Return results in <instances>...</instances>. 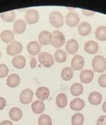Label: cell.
<instances>
[{
    "mask_svg": "<svg viewBox=\"0 0 106 125\" xmlns=\"http://www.w3.org/2000/svg\"><path fill=\"white\" fill-rule=\"evenodd\" d=\"M93 71L98 73H103L106 70V59L101 55L95 56L92 61Z\"/></svg>",
    "mask_w": 106,
    "mask_h": 125,
    "instance_id": "obj_1",
    "label": "cell"
},
{
    "mask_svg": "<svg viewBox=\"0 0 106 125\" xmlns=\"http://www.w3.org/2000/svg\"><path fill=\"white\" fill-rule=\"evenodd\" d=\"M49 21L54 27L59 28L64 24V17L59 11H54L49 16Z\"/></svg>",
    "mask_w": 106,
    "mask_h": 125,
    "instance_id": "obj_2",
    "label": "cell"
},
{
    "mask_svg": "<svg viewBox=\"0 0 106 125\" xmlns=\"http://www.w3.org/2000/svg\"><path fill=\"white\" fill-rule=\"evenodd\" d=\"M38 61L44 67L49 68L54 65L55 59L53 58V56L48 52H42L38 55Z\"/></svg>",
    "mask_w": 106,
    "mask_h": 125,
    "instance_id": "obj_3",
    "label": "cell"
},
{
    "mask_svg": "<svg viewBox=\"0 0 106 125\" xmlns=\"http://www.w3.org/2000/svg\"><path fill=\"white\" fill-rule=\"evenodd\" d=\"M52 34V41L51 45L55 48H60L65 43V36L62 32L59 30H55Z\"/></svg>",
    "mask_w": 106,
    "mask_h": 125,
    "instance_id": "obj_4",
    "label": "cell"
},
{
    "mask_svg": "<svg viewBox=\"0 0 106 125\" xmlns=\"http://www.w3.org/2000/svg\"><path fill=\"white\" fill-rule=\"evenodd\" d=\"M23 50V45L18 41H13L7 46L6 52L7 54L10 56H15L19 54Z\"/></svg>",
    "mask_w": 106,
    "mask_h": 125,
    "instance_id": "obj_5",
    "label": "cell"
},
{
    "mask_svg": "<svg viewBox=\"0 0 106 125\" xmlns=\"http://www.w3.org/2000/svg\"><path fill=\"white\" fill-rule=\"evenodd\" d=\"M65 22L70 27H75L80 22V17L75 11H71L66 16Z\"/></svg>",
    "mask_w": 106,
    "mask_h": 125,
    "instance_id": "obj_6",
    "label": "cell"
},
{
    "mask_svg": "<svg viewBox=\"0 0 106 125\" xmlns=\"http://www.w3.org/2000/svg\"><path fill=\"white\" fill-rule=\"evenodd\" d=\"M85 65V60L81 55L75 54L71 61V67L73 70L80 71L83 68Z\"/></svg>",
    "mask_w": 106,
    "mask_h": 125,
    "instance_id": "obj_7",
    "label": "cell"
},
{
    "mask_svg": "<svg viewBox=\"0 0 106 125\" xmlns=\"http://www.w3.org/2000/svg\"><path fill=\"white\" fill-rule=\"evenodd\" d=\"M52 41V34L48 31L46 30L42 31L38 36V41L40 44L43 46L51 44Z\"/></svg>",
    "mask_w": 106,
    "mask_h": 125,
    "instance_id": "obj_8",
    "label": "cell"
},
{
    "mask_svg": "<svg viewBox=\"0 0 106 125\" xmlns=\"http://www.w3.org/2000/svg\"><path fill=\"white\" fill-rule=\"evenodd\" d=\"M40 15L38 11L34 9L28 10L26 13V22L30 24H34L38 22Z\"/></svg>",
    "mask_w": 106,
    "mask_h": 125,
    "instance_id": "obj_9",
    "label": "cell"
},
{
    "mask_svg": "<svg viewBox=\"0 0 106 125\" xmlns=\"http://www.w3.org/2000/svg\"><path fill=\"white\" fill-rule=\"evenodd\" d=\"M34 93L30 89H26L23 90L19 96V100L23 104H28L30 103L33 99Z\"/></svg>",
    "mask_w": 106,
    "mask_h": 125,
    "instance_id": "obj_10",
    "label": "cell"
},
{
    "mask_svg": "<svg viewBox=\"0 0 106 125\" xmlns=\"http://www.w3.org/2000/svg\"><path fill=\"white\" fill-rule=\"evenodd\" d=\"M79 42L75 39L68 40L66 43V50L68 53L71 54H76L79 50Z\"/></svg>",
    "mask_w": 106,
    "mask_h": 125,
    "instance_id": "obj_11",
    "label": "cell"
},
{
    "mask_svg": "<svg viewBox=\"0 0 106 125\" xmlns=\"http://www.w3.org/2000/svg\"><path fill=\"white\" fill-rule=\"evenodd\" d=\"M84 50L87 53L91 54H96L99 50V45L95 41H89L85 42L84 46Z\"/></svg>",
    "mask_w": 106,
    "mask_h": 125,
    "instance_id": "obj_12",
    "label": "cell"
},
{
    "mask_svg": "<svg viewBox=\"0 0 106 125\" xmlns=\"http://www.w3.org/2000/svg\"><path fill=\"white\" fill-rule=\"evenodd\" d=\"M94 73L91 70L89 69H86L81 71L80 73V80L83 83H89L93 79Z\"/></svg>",
    "mask_w": 106,
    "mask_h": 125,
    "instance_id": "obj_13",
    "label": "cell"
},
{
    "mask_svg": "<svg viewBox=\"0 0 106 125\" xmlns=\"http://www.w3.org/2000/svg\"><path fill=\"white\" fill-rule=\"evenodd\" d=\"M41 46L40 44L36 41H32L28 43L27 46V51L28 53L31 55L35 56L40 53Z\"/></svg>",
    "mask_w": 106,
    "mask_h": 125,
    "instance_id": "obj_14",
    "label": "cell"
},
{
    "mask_svg": "<svg viewBox=\"0 0 106 125\" xmlns=\"http://www.w3.org/2000/svg\"><path fill=\"white\" fill-rule=\"evenodd\" d=\"M13 29L14 32L18 34H21L24 32L26 29V23L23 20H17L16 22H14Z\"/></svg>",
    "mask_w": 106,
    "mask_h": 125,
    "instance_id": "obj_15",
    "label": "cell"
},
{
    "mask_svg": "<svg viewBox=\"0 0 106 125\" xmlns=\"http://www.w3.org/2000/svg\"><path fill=\"white\" fill-rule=\"evenodd\" d=\"M78 32L83 36H88L91 32V26L88 22H82L78 26Z\"/></svg>",
    "mask_w": 106,
    "mask_h": 125,
    "instance_id": "obj_16",
    "label": "cell"
},
{
    "mask_svg": "<svg viewBox=\"0 0 106 125\" xmlns=\"http://www.w3.org/2000/svg\"><path fill=\"white\" fill-rule=\"evenodd\" d=\"M85 102L81 98H75L70 103V108L74 111H80L84 108Z\"/></svg>",
    "mask_w": 106,
    "mask_h": 125,
    "instance_id": "obj_17",
    "label": "cell"
},
{
    "mask_svg": "<svg viewBox=\"0 0 106 125\" xmlns=\"http://www.w3.org/2000/svg\"><path fill=\"white\" fill-rule=\"evenodd\" d=\"M26 59L22 55H17L12 60V65L15 68L22 69L26 66Z\"/></svg>",
    "mask_w": 106,
    "mask_h": 125,
    "instance_id": "obj_18",
    "label": "cell"
},
{
    "mask_svg": "<svg viewBox=\"0 0 106 125\" xmlns=\"http://www.w3.org/2000/svg\"><path fill=\"white\" fill-rule=\"evenodd\" d=\"M102 101V95L97 92H91L89 95V102L91 104L94 106L99 105Z\"/></svg>",
    "mask_w": 106,
    "mask_h": 125,
    "instance_id": "obj_19",
    "label": "cell"
},
{
    "mask_svg": "<svg viewBox=\"0 0 106 125\" xmlns=\"http://www.w3.org/2000/svg\"><path fill=\"white\" fill-rule=\"evenodd\" d=\"M0 38L1 39V41L5 43H10V42L11 43V42L14 41V33L12 32V31L11 30H3V32H1L0 34Z\"/></svg>",
    "mask_w": 106,
    "mask_h": 125,
    "instance_id": "obj_20",
    "label": "cell"
},
{
    "mask_svg": "<svg viewBox=\"0 0 106 125\" xmlns=\"http://www.w3.org/2000/svg\"><path fill=\"white\" fill-rule=\"evenodd\" d=\"M36 95L37 96V98L41 101L45 100L50 95V91L46 87H40L36 90Z\"/></svg>",
    "mask_w": 106,
    "mask_h": 125,
    "instance_id": "obj_21",
    "label": "cell"
},
{
    "mask_svg": "<svg viewBox=\"0 0 106 125\" xmlns=\"http://www.w3.org/2000/svg\"><path fill=\"white\" fill-rule=\"evenodd\" d=\"M20 77L17 74H11L7 79V85L10 87H16L19 84Z\"/></svg>",
    "mask_w": 106,
    "mask_h": 125,
    "instance_id": "obj_22",
    "label": "cell"
},
{
    "mask_svg": "<svg viewBox=\"0 0 106 125\" xmlns=\"http://www.w3.org/2000/svg\"><path fill=\"white\" fill-rule=\"evenodd\" d=\"M9 116L10 117L11 120L13 121H18L22 118V112L18 108L14 107L10 110Z\"/></svg>",
    "mask_w": 106,
    "mask_h": 125,
    "instance_id": "obj_23",
    "label": "cell"
},
{
    "mask_svg": "<svg viewBox=\"0 0 106 125\" xmlns=\"http://www.w3.org/2000/svg\"><path fill=\"white\" fill-rule=\"evenodd\" d=\"M45 109V105L42 101L36 100L34 101L32 104V110L35 114H41L42 113Z\"/></svg>",
    "mask_w": 106,
    "mask_h": 125,
    "instance_id": "obj_24",
    "label": "cell"
},
{
    "mask_svg": "<svg viewBox=\"0 0 106 125\" xmlns=\"http://www.w3.org/2000/svg\"><path fill=\"white\" fill-rule=\"evenodd\" d=\"M95 34L98 41H106V26H100L97 28Z\"/></svg>",
    "mask_w": 106,
    "mask_h": 125,
    "instance_id": "obj_25",
    "label": "cell"
},
{
    "mask_svg": "<svg viewBox=\"0 0 106 125\" xmlns=\"http://www.w3.org/2000/svg\"><path fill=\"white\" fill-rule=\"evenodd\" d=\"M56 102H57V105L58 108H65L67 105V95L63 93L59 94L57 97Z\"/></svg>",
    "mask_w": 106,
    "mask_h": 125,
    "instance_id": "obj_26",
    "label": "cell"
},
{
    "mask_svg": "<svg viewBox=\"0 0 106 125\" xmlns=\"http://www.w3.org/2000/svg\"><path fill=\"white\" fill-rule=\"evenodd\" d=\"M54 56H55V60L58 63H63L65 62L67 59V53L61 49L57 50Z\"/></svg>",
    "mask_w": 106,
    "mask_h": 125,
    "instance_id": "obj_27",
    "label": "cell"
},
{
    "mask_svg": "<svg viewBox=\"0 0 106 125\" xmlns=\"http://www.w3.org/2000/svg\"><path fill=\"white\" fill-rule=\"evenodd\" d=\"M73 77V70L71 67H65L62 70L61 77L64 81H69Z\"/></svg>",
    "mask_w": 106,
    "mask_h": 125,
    "instance_id": "obj_28",
    "label": "cell"
},
{
    "mask_svg": "<svg viewBox=\"0 0 106 125\" xmlns=\"http://www.w3.org/2000/svg\"><path fill=\"white\" fill-rule=\"evenodd\" d=\"M1 18L6 22H14L16 18V13L14 11H10L4 12L1 14Z\"/></svg>",
    "mask_w": 106,
    "mask_h": 125,
    "instance_id": "obj_29",
    "label": "cell"
},
{
    "mask_svg": "<svg viewBox=\"0 0 106 125\" xmlns=\"http://www.w3.org/2000/svg\"><path fill=\"white\" fill-rule=\"evenodd\" d=\"M83 92V87L79 83H74L71 85V93L74 96H79Z\"/></svg>",
    "mask_w": 106,
    "mask_h": 125,
    "instance_id": "obj_30",
    "label": "cell"
},
{
    "mask_svg": "<svg viewBox=\"0 0 106 125\" xmlns=\"http://www.w3.org/2000/svg\"><path fill=\"white\" fill-rule=\"evenodd\" d=\"M72 125H83L84 122V116L81 113H76L72 117Z\"/></svg>",
    "mask_w": 106,
    "mask_h": 125,
    "instance_id": "obj_31",
    "label": "cell"
},
{
    "mask_svg": "<svg viewBox=\"0 0 106 125\" xmlns=\"http://www.w3.org/2000/svg\"><path fill=\"white\" fill-rule=\"evenodd\" d=\"M38 125H52V119L46 114H42L38 118Z\"/></svg>",
    "mask_w": 106,
    "mask_h": 125,
    "instance_id": "obj_32",
    "label": "cell"
},
{
    "mask_svg": "<svg viewBox=\"0 0 106 125\" xmlns=\"http://www.w3.org/2000/svg\"><path fill=\"white\" fill-rule=\"evenodd\" d=\"M9 72L8 67L5 64L0 65V78H3L8 75Z\"/></svg>",
    "mask_w": 106,
    "mask_h": 125,
    "instance_id": "obj_33",
    "label": "cell"
},
{
    "mask_svg": "<svg viewBox=\"0 0 106 125\" xmlns=\"http://www.w3.org/2000/svg\"><path fill=\"white\" fill-rule=\"evenodd\" d=\"M98 83L101 87H106V74H103L99 77Z\"/></svg>",
    "mask_w": 106,
    "mask_h": 125,
    "instance_id": "obj_34",
    "label": "cell"
},
{
    "mask_svg": "<svg viewBox=\"0 0 106 125\" xmlns=\"http://www.w3.org/2000/svg\"><path fill=\"white\" fill-rule=\"evenodd\" d=\"M97 125H106V116H101L97 119Z\"/></svg>",
    "mask_w": 106,
    "mask_h": 125,
    "instance_id": "obj_35",
    "label": "cell"
},
{
    "mask_svg": "<svg viewBox=\"0 0 106 125\" xmlns=\"http://www.w3.org/2000/svg\"><path fill=\"white\" fill-rule=\"evenodd\" d=\"M82 12H83V14H84L85 16L87 17H91L95 14L94 11H89V10H83V9L82 10Z\"/></svg>",
    "mask_w": 106,
    "mask_h": 125,
    "instance_id": "obj_36",
    "label": "cell"
},
{
    "mask_svg": "<svg viewBox=\"0 0 106 125\" xmlns=\"http://www.w3.org/2000/svg\"><path fill=\"white\" fill-rule=\"evenodd\" d=\"M6 106V100L5 98L0 97V110H3Z\"/></svg>",
    "mask_w": 106,
    "mask_h": 125,
    "instance_id": "obj_37",
    "label": "cell"
},
{
    "mask_svg": "<svg viewBox=\"0 0 106 125\" xmlns=\"http://www.w3.org/2000/svg\"><path fill=\"white\" fill-rule=\"evenodd\" d=\"M37 65V62H36V59L34 57H32L31 61H30V67L32 69H34Z\"/></svg>",
    "mask_w": 106,
    "mask_h": 125,
    "instance_id": "obj_38",
    "label": "cell"
},
{
    "mask_svg": "<svg viewBox=\"0 0 106 125\" xmlns=\"http://www.w3.org/2000/svg\"><path fill=\"white\" fill-rule=\"evenodd\" d=\"M0 125H13V123L9 120H4L3 122H1Z\"/></svg>",
    "mask_w": 106,
    "mask_h": 125,
    "instance_id": "obj_39",
    "label": "cell"
},
{
    "mask_svg": "<svg viewBox=\"0 0 106 125\" xmlns=\"http://www.w3.org/2000/svg\"><path fill=\"white\" fill-rule=\"evenodd\" d=\"M102 110H103V111L104 112L106 113V101L103 104V105H102Z\"/></svg>",
    "mask_w": 106,
    "mask_h": 125,
    "instance_id": "obj_40",
    "label": "cell"
},
{
    "mask_svg": "<svg viewBox=\"0 0 106 125\" xmlns=\"http://www.w3.org/2000/svg\"><path fill=\"white\" fill-rule=\"evenodd\" d=\"M0 58H1V52H0Z\"/></svg>",
    "mask_w": 106,
    "mask_h": 125,
    "instance_id": "obj_41",
    "label": "cell"
}]
</instances>
